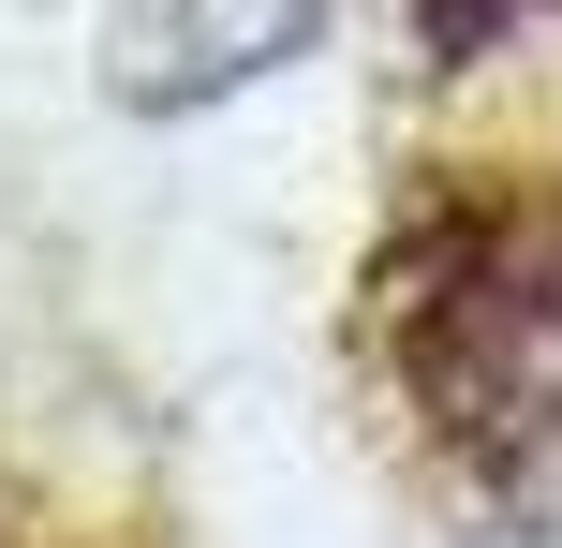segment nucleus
I'll use <instances>...</instances> for the list:
<instances>
[{
    "label": "nucleus",
    "mask_w": 562,
    "mask_h": 548,
    "mask_svg": "<svg viewBox=\"0 0 562 548\" xmlns=\"http://www.w3.org/2000/svg\"><path fill=\"white\" fill-rule=\"evenodd\" d=\"M370 342L429 445L533 504L562 474V193L548 178H429L370 253Z\"/></svg>",
    "instance_id": "obj_1"
},
{
    "label": "nucleus",
    "mask_w": 562,
    "mask_h": 548,
    "mask_svg": "<svg viewBox=\"0 0 562 548\" xmlns=\"http://www.w3.org/2000/svg\"><path fill=\"white\" fill-rule=\"evenodd\" d=\"M311 30H326V0H119L104 15V89L134 119H193L223 89L281 75Z\"/></svg>",
    "instance_id": "obj_2"
},
{
    "label": "nucleus",
    "mask_w": 562,
    "mask_h": 548,
    "mask_svg": "<svg viewBox=\"0 0 562 548\" xmlns=\"http://www.w3.org/2000/svg\"><path fill=\"white\" fill-rule=\"evenodd\" d=\"M533 15V0H415V30H429V59H488L504 30Z\"/></svg>",
    "instance_id": "obj_3"
}]
</instances>
